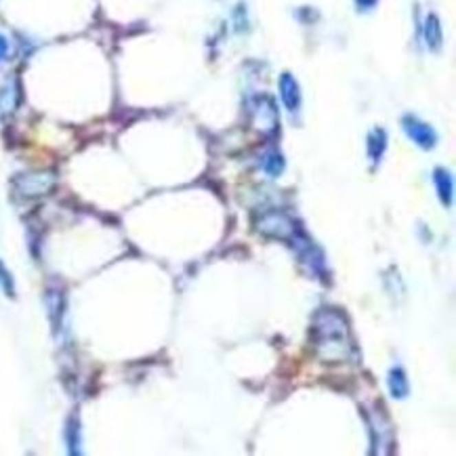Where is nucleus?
<instances>
[{"label": "nucleus", "mask_w": 456, "mask_h": 456, "mask_svg": "<svg viewBox=\"0 0 456 456\" xmlns=\"http://www.w3.org/2000/svg\"><path fill=\"white\" fill-rule=\"evenodd\" d=\"M314 343L320 358L328 364L347 362L354 356L349 324L336 310H320L314 318Z\"/></svg>", "instance_id": "f257e3e1"}, {"label": "nucleus", "mask_w": 456, "mask_h": 456, "mask_svg": "<svg viewBox=\"0 0 456 456\" xmlns=\"http://www.w3.org/2000/svg\"><path fill=\"white\" fill-rule=\"evenodd\" d=\"M257 230L259 234L268 236V238H276V240H284V242H292L301 232L296 223L280 213V210H270V213H263L261 219L257 221Z\"/></svg>", "instance_id": "f03ea898"}, {"label": "nucleus", "mask_w": 456, "mask_h": 456, "mask_svg": "<svg viewBox=\"0 0 456 456\" xmlns=\"http://www.w3.org/2000/svg\"><path fill=\"white\" fill-rule=\"evenodd\" d=\"M250 113H252V124L261 133H274L278 129L280 116H278V107L272 97H254L250 103Z\"/></svg>", "instance_id": "7ed1b4c3"}, {"label": "nucleus", "mask_w": 456, "mask_h": 456, "mask_svg": "<svg viewBox=\"0 0 456 456\" xmlns=\"http://www.w3.org/2000/svg\"><path fill=\"white\" fill-rule=\"evenodd\" d=\"M402 129H404V133H406L416 145L423 147V149H433L435 143H437L435 131H433L427 122L419 120L416 116H410V113L402 118Z\"/></svg>", "instance_id": "20e7f679"}, {"label": "nucleus", "mask_w": 456, "mask_h": 456, "mask_svg": "<svg viewBox=\"0 0 456 456\" xmlns=\"http://www.w3.org/2000/svg\"><path fill=\"white\" fill-rule=\"evenodd\" d=\"M280 97L290 113H296L301 109V89L292 74H282L280 78Z\"/></svg>", "instance_id": "39448f33"}, {"label": "nucleus", "mask_w": 456, "mask_h": 456, "mask_svg": "<svg viewBox=\"0 0 456 456\" xmlns=\"http://www.w3.org/2000/svg\"><path fill=\"white\" fill-rule=\"evenodd\" d=\"M433 183H435V189H437V196H439V202L450 208L452 202H454V179L450 175V171L446 169H435L433 171Z\"/></svg>", "instance_id": "423d86ee"}, {"label": "nucleus", "mask_w": 456, "mask_h": 456, "mask_svg": "<svg viewBox=\"0 0 456 456\" xmlns=\"http://www.w3.org/2000/svg\"><path fill=\"white\" fill-rule=\"evenodd\" d=\"M53 185V177L51 175H28L21 181L19 192L23 196H43L47 194Z\"/></svg>", "instance_id": "0eeeda50"}, {"label": "nucleus", "mask_w": 456, "mask_h": 456, "mask_svg": "<svg viewBox=\"0 0 456 456\" xmlns=\"http://www.w3.org/2000/svg\"><path fill=\"white\" fill-rule=\"evenodd\" d=\"M387 387H389L391 398H395V400H404V398H408V393H410V383H408V376H406L404 368L395 366V368L389 370Z\"/></svg>", "instance_id": "6e6552de"}, {"label": "nucleus", "mask_w": 456, "mask_h": 456, "mask_svg": "<svg viewBox=\"0 0 456 456\" xmlns=\"http://www.w3.org/2000/svg\"><path fill=\"white\" fill-rule=\"evenodd\" d=\"M425 43L431 51H439L442 43H444V34H442V23L437 19V15L429 13L425 17Z\"/></svg>", "instance_id": "1a4fd4ad"}, {"label": "nucleus", "mask_w": 456, "mask_h": 456, "mask_svg": "<svg viewBox=\"0 0 456 456\" xmlns=\"http://www.w3.org/2000/svg\"><path fill=\"white\" fill-rule=\"evenodd\" d=\"M385 147H387V133L383 129H374L368 135V156H370L372 164L381 162V158L385 154Z\"/></svg>", "instance_id": "9d476101"}, {"label": "nucleus", "mask_w": 456, "mask_h": 456, "mask_svg": "<svg viewBox=\"0 0 456 456\" xmlns=\"http://www.w3.org/2000/svg\"><path fill=\"white\" fill-rule=\"evenodd\" d=\"M261 166H263V171L268 173V175L278 177L284 171V158H282V154H278V151H270V154L263 158Z\"/></svg>", "instance_id": "9b49d317"}, {"label": "nucleus", "mask_w": 456, "mask_h": 456, "mask_svg": "<svg viewBox=\"0 0 456 456\" xmlns=\"http://www.w3.org/2000/svg\"><path fill=\"white\" fill-rule=\"evenodd\" d=\"M0 286H3V290L13 296V280H11V274L3 268V263H0Z\"/></svg>", "instance_id": "f8f14e48"}, {"label": "nucleus", "mask_w": 456, "mask_h": 456, "mask_svg": "<svg viewBox=\"0 0 456 456\" xmlns=\"http://www.w3.org/2000/svg\"><path fill=\"white\" fill-rule=\"evenodd\" d=\"M376 3H378V0H356V5H358L360 11H370Z\"/></svg>", "instance_id": "ddd939ff"}, {"label": "nucleus", "mask_w": 456, "mask_h": 456, "mask_svg": "<svg viewBox=\"0 0 456 456\" xmlns=\"http://www.w3.org/2000/svg\"><path fill=\"white\" fill-rule=\"evenodd\" d=\"M7 55V43H5V38H0V57H5Z\"/></svg>", "instance_id": "4468645a"}]
</instances>
